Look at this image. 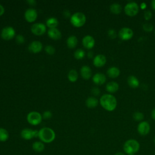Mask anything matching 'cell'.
<instances>
[{"instance_id": "25", "label": "cell", "mask_w": 155, "mask_h": 155, "mask_svg": "<svg viewBox=\"0 0 155 155\" xmlns=\"http://www.w3.org/2000/svg\"><path fill=\"white\" fill-rule=\"evenodd\" d=\"M58 24H59V22L58 19L54 17L49 18L46 21V25L50 28H56Z\"/></svg>"}, {"instance_id": "36", "label": "cell", "mask_w": 155, "mask_h": 155, "mask_svg": "<svg viewBox=\"0 0 155 155\" xmlns=\"http://www.w3.org/2000/svg\"><path fill=\"white\" fill-rule=\"evenodd\" d=\"M143 17L145 18V20H149L152 18V13L151 11L150 10H147L144 12V15H143Z\"/></svg>"}, {"instance_id": "22", "label": "cell", "mask_w": 155, "mask_h": 155, "mask_svg": "<svg viewBox=\"0 0 155 155\" xmlns=\"http://www.w3.org/2000/svg\"><path fill=\"white\" fill-rule=\"evenodd\" d=\"M98 102L99 101L95 97H88L85 101V104L88 108H93L97 107V105H98Z\"/></svg>"}, {"instance_id": "10", "label": "cell", "mask_w": 155, "mask_h": 155, "mask_svg": "<svg viewBox=\"0 0 155 155\" xmlns=\"http://www.w3.org/2000/svg\"><path fill=\"white\" fill-rule=\"evenodd\" d=\"M119 36L120 39L124 41H128L132 38L133 36V30L128 27H123L119 31Z\"/></svg>"}, {"instance_id": "14", "label": "cell", "mask_w": 155, "mask_h": 155, "mask_svg": "<svg viewBox=\"0 0 155 155\" xmlns=\"http://www.w3.org/2000/svg\"><path fill=\"white\" fill-rule=\"evenodd\" d=\"M42 49V44L40 41H35L31 42L28 45V50L33 53H38Z\"/></svg>"}, {"instance_id": "34", "label": "cell", "mask_w": 155, "mask_h": 155, "mask_svg": "<svg viewBox=\"0 0 155 155\" xmlns=\"http://www.w3.org/2000/svg\"><path fill=\"white\" fill-rule=\"evenodd\" d=\"M108 36L111 38V39H115L116 37L117 36V34L116 32L115 31V30L114 29H110L108 31Z\"/></svg>"}, {"instance_id": "21", "label": "cell", "mask_w": 155, "mask_h": 155, "mask_svg": "<svg viewBox=\"0 0 155 155\" xmlns=\"http://www.w3.org/2000/svg\"><path fill=\"white\" fill-rule=\"evenodd\" d=\"M127 82L131 88H136L139 86V81L134 76H130L127 79Z\"/></svg>"}, {"instance_id": "33", "label": "cell", "mask_w": 155, "mask_h": 155, "mask_svg": "<svg viewBox=\"0 0 155 155\" xmlns=\"http://www.w3.org/2000/svg\"><path fill=\"white\" fill-rule=\"evenodd\" d=\"M16 42L18 44H22L23 43H24L25 42V38L24 37L21 35H18L16 36Z\"/></svg>"}, {"instance_id": "42", "label": "cell", "mask_w": 155, "mask_h": 155, "mask_svg": "<svg viewBox=\"0 0 155 155\" xmlns=\"http://www.w3.org/2000/svg\"><path fill=\"white\" fill-rule=\"evenodd\" d=\"M151 7L153 10H155V0H153L151 2Z\"/></svg>"}, {"instance_id": "6", "label": "cell", "mask_w": 155, "mask_h": 155, "mask_svg": "<svg viewBox=\"0 0 155 155\" xmlns=\"http://www.w3.org/2000/svg\"><path fill=\"white\" fill-rule=\"evenodd\" d=\"M124 12L127 16H134L139 12V5L134 2H129L125 6Z\"/></svg>"}, {"instance_id": "32", "label": "cell", "mask_w": 155, "mask_h": 155, "mask_svg": "<svg viewBox=\"0 0 155 155\" xmlns=\"http://www.w3.org/2000/svg\"><path fill=\"white\" fill-rule=\"evenodd\" d=\"M143 29L146 31H151L153 29V25L151 23H145L143 25Z\"/></svg>"}, {"instance_id": "47", "label": "cell", "mask_w": 155, "mask_h": 155, "mask_svg": "<svg viewBox=\"0 0 155 155\" xmlns=\"http://www.w3.org/2000/svg\"><path fill=\"white\" fill-rule=\"evenodd\" d=\"M154 34H155V31H154Z\"/></svg>"}, {"instance_id": "7", "label": "cell", "mask_w": 155, "mask_h": 155, "mask_svg": "<svg viewBox=\"0 0 155 155\" xmlns=\"http://www.w3.org/2000/svg\"><path fill=\"white\" fill-rule=\"evenodd\" d=\"M31 31L35 35H42L46 31V25L43 23H35L31 26Z\"/></svg>"}, {"instance_id": "37", "label": "cell", "mask_w": 155, "mask_h": 155, "mask_svg": "<svg viewBox=\"0 0 155 155\" xmlns=\"http://www.w3.org/2000/svg\"><path fill=\"white\" fill-rule=\"evenodd\" d=\"M100 93H101L100 90H99L98 88H97V87H94V88H93L92 90H91V93H92L93 95H94V96H98V95H99Z\"/></svg>"}, {"instance_id": "5", "label": "cell", "mask_w": 155, "mask_h": 155, "mask_svg": "<svg viewBox=\"0 0 155 155\" xmlns=\"http://www.w3.org/2000/svg\"><path fill=\"white\" fill-rule=\"evenodd\" d=\"M42 119V116L37 111H31L27 116L28 122L32 125H37L39 124Z\"/></svg>"}, {"instance_id": "8", "label": "cell", "mask_w": 155, "mask_h": 155, "mask_svg": "<svg viewBox=\"0 0 155 155\" xmlns=\"http://www.w3.org/2000/svg\"><path fill=\"white\" fill-rule=\"evenodd\" d=\"M39 131L33 130L30 128H24L21 132V136L22 138L25 140H30L31 139L36 137H38Z\"/></svg>"}, {"instance_id": "19", "label": "cell", "mask_w": 155, "mask_h": 155, "mask_svg": "<svg viewBox=\"0 0 155 155\" xmlns=\"http://www.w3.org/2000/svg\"><path fill=\"white\" fill-rule=\"evenodd\" d=\"M119 89V84L114 81L109 82L106 85V90L110 93H114L116 92Z\"/></svg>"}, {"instance_id": "28", "label": "cell", "mask_w": 155, "mask_h": 155, "mask_svg": "<svg viewBox=\"0 0 155 155\" xmlns=\"http://www.w3.org/2000/svg\"><path fill=\"white\" fill-rule=\"evenodd\" d=\"M8 133L7 130L3 128H0V141L5 142L8 139Z\"/></svg>"}, {"instance_id": "17", "label": "cell", "mask_w": 155, "mask_h": 155, "mask_svg": "<svg viewBox=\"0 0 155 155\" xmlns=\"http://www.w3.org/2000/svg\"><path fill=\"white\" fill-rule=\"evenodd\" d=\"M80 71H81V76L84 79H86V80L89 79L91 76L92 71L90 67H88V65H83L81 67Z\"/></svg>"}, {"instance_id": "27", "label": "cell", "mask_w": 155, "mask_h": 155, "mask_svg": "<svg viewBox=\"0 0 155 155\" xmlns=\"http://www.w3.org/2000/svg\"><path fill=\"white\" fill-rule=\"evenodd\" d=\"M78 78V72L75 70H71L68 74V79L71 82H74Z\"/></svg>"}, {"instance_id": "45", "label": "cell", "mask_w": 155, "mask_h": 155, "mask_svg": "<svg viewBox=\"0 0 155 155\" xmlns=\"http://www.w3.org/2000/svg\"><path fill=\"white\" fill-rule=\"evenodd\" d=\"M114 155H125L124 153H121V152H117V153H116Z\"/></svg>"}, {"instance_id": "12", "label": "cell", "mask_w": 155, "mask_h": 155, "mask_svg": "<svg viewBox=\"0 0 155 155\" xmlns=\"http://www.w3.org/2000/svg\"><path fill=\"white\" fill-rule=\"evenodd\" d=\"M24 17L27 22H33L38 17V13L34 8H28L25 11Z\"/></svg>"}, {"instance_id": "2", "label": "cell", "mask_w": 155, "mask_h": 155, "mask_svg": "<svg viewBox=\"0 0 155 155\" xmlns=\"http://www.w3.org/2000/svg\"><path fill=\"white\" fill-rule=\"evenodd\" d=\"M55 137L54 131L50 128L44 127L39 131L38 137L42 142L50 143L54 140Z\"/></svg>"}, {"instance_id": "24", "label": "cell", "mask_w": 155, "mask_h": 155, "mask_svg": "<svg viewBox=\"0 0 155 155\" xmlns=\"http://www.w3.org/2000/svg\"><path fill=\"white\" fill-rule=\"evenodd\" d=\"M32 148L35 152L40 153L44 150L45 145L41 141H36L33 143Z\"/></svg>"}, {"instance_id": "4", "label": "cell", "mask_w": 155, "mask_h": 155, "mask_svg": "<svg viewBox=\"0 0 155 155\" xmlns=\"http://www.w3.org/2000/svg\"><path fill=\"white\" fill-rule=\"evenodd\" d=\"M86 22L85 15L81 12H76L70 17V22L75 27L83 26Z\"/></svg>"}, {"instance_id": "15", "label": "cell", "mask_w": 155, "mask_h": 155, "mask_svg": "<svg viewBox=\"0 0 155 155\" xmlns=\"http://www.w3.org/2000/svg\"><path fill=\"white\" fill-rule=\"evenodd\" d=\"M107 62L106 57L103 54H97L93 59V64L96 67H103Z\"/></svg>"}, {"instance_id": "16", "label": "cell", "mask_w": 155, "mask_h": 155, "mask_svg": "<svg viewBox=\"0 0 155 155\" xmlns=\"http://www.w3.org/2000/svg\"><path fill=\"white\" fill-rule=\"evenodd\" d=\"M93 81L96 85H102L106 81V76L101 73H97L93 76Z\"/></svg>"}, {"instance_id": "29", "label": "cell", "mask_w": 155, "mask_h": 155, "mask_svg": "<svg viewBox=\"0 0 155 155\" xmlns=\"http://www.w3.org/2000/svg\"><path fill=\"white\" fill-rule=\"evenodd\" d=\"M85 55V53L84 50L81 48L77 49L74 53V57L76 59H82L84 58Z\"/></svg>"}, {"instance_id": "35", "label": "cell", "mask_w": 155, "mask_h": 155, "mask_svg": "<svg viewBox=\"0 0 155 155\" xmlns=\"http://www.w3.org/2000/svg\"><path fill=\"white\" fill-rule=\"evenodd\" d=\"M52 116V113L50 111H45L42 114V118L45 119H50Z\"/></svg>"}, {"instance_id": "30", "label": "cell", "mask_w": 155, "mask_h": 155, "mask_svg": "<svg viewBox=\"0 0 155 155\" xmlns=\"http://www.w3.org/2000/svg\"><path fill=\"white\" fill-rule=\"evenodd\" d=\"M133 117L134 120H135L136 121H141L143 119L144 116L142 113L139 112V111H136V112L134 113V114L133 115Z\"/></svg>"}, {"instance_id": "11", "label": "cell", "mask_w": 155, "mask_h": 155, "mask_svg": "<svg viewBox=\"0 0 155 155\" xmlns=\"http://www.w3.org/2000/svg\"><path fill=\"white\" fill-rule=\"evenodd\" d=\"M150 131V125L147 121L140 122L137 126L138 133L142 136H145L149 133Z\"/></svg>"}, {"instance_id": "18", "label": "cell", "mask_w": 155, "mask_h": 155, "mask_svg": "<svg viewBox=\"0 0 155 155\" xmlns=\"http://www.w3.org/2000/svg\"><path fill=\"white\" fill-rule=\"evenodd\" d=\"M48 36L50 38L53 40H59L61 38V31L56 28H50L47 32Z\"/></svg>"}, {"instance_id": "41", "label": "cell", "mask_w": 155, "mask_h": 155, "mask_svg": "<svg viewBox=\"0 0 155 155\" xmlns=\"http://www.w3.org/2000/svg\"><path fill=\"white\" fill-rule=\"evenodd\" d=\"M151 117L155 120V108H154L151 111Z\"/></svg>"}, {"instance_id": "31", "label": "cell", "mask_w": 155, "mask_h": 155, "mask_svg": "<svg viewBox=\"0 0 155 155\" xmlns=\"http://www.w3.org/2000/svg\"><path fill=\"white\" fill-rule=\"evenodd\" d=\"M45 51L46 53L50 55H52L55 52V49L54 48L51 46V45H47L45 47Z\"/></svg>"}, {"instance_id": "40", "label": "cell", "mask_w": 155, "mask_h": 155, "mask_svg": "<svg viewBox=\"0 0 155 155\" xmlns=\"http://www.w3.org/2000/svg\"><path fill=\"white\" fill-rule=\"evenodd\" d=\"M64 16L65 17H69L70 16V12L68 10H65L64 12Z\"/></svg>"}, {"instance_id": "23", "label": "cell", "mask_w": 155, "mask_h": 155, "mask_svg": "<svg viewBox=\"0 0 155 155\" xmlns=\"http://www.w3.org/2000/svg\"><path fill=\"white\" fill-rule=\"evenodd\" d=\"M78 44V39L75 36H70L67 39V45L70 48H74Z\"/></svg>"}, {"instance_id": "20", "label": "cell", "mask_w": 155, "mask_h": 155, "mask_svg": "<svg viewBox=\"0 0 155 155\" xmlns=\"http://www.w3.org/2000/svg\"><path fill=\"white\" fill-rule=\"evenodd\" d=\"M107 75L111 78H116L118 77L120 74V70L116 67H110L107 71Z\"/></svg>"}, {"instance_id": "39", "label": "cell", "mask_w": 155, "mask_h": 155, "mask_svg": "<svg viewBox=\"0 0 155 155\" xmlns=\"http://www.w3.org/2000/svg\"><path fill=\"white\" fill-rule=\"evenodd\" d=\"M146 7H147V4H146L145 2H142V3H141V4H140V8H141V9L144 10V9L146 8Z\"/></svg>"}, {"instance_id": "9", "label": "cell", "mask_w": 155, "mask_h": 155, "mask_svg": "<svg viewBox=\"0 0 155 155\" xmlns=\"http://www.w3.org/2000/svg\"><path fill=\"white\" fill-rule=\"evenodd\" d=\"M1 38L6 41L13 39L15 36V30L12 27H5L1 31Z\"/></svg>"}, {"instance_id": "26", "label": "cell", "mask_w": 155, "mask_h": 155, "mask_svg": "<svg viewBox=\"0 0 155 155\" xmlns=\"http://www.w3.org/2000/svg\"><path fill=\"white\" fill-rule=\"evenodd\" d=\"M110 10L113 14L119 15L122 12V6L118 3H113L110 5Z\"/></svg>"}, {"instance_id": "43", "label": "cell", "mask_w": 155, "mask_h": 155, "mask_svg": "<svg viewBox=\"0 0 155 155\" xmlns=\"http://www.w3.org/2000/svg\"><path fill=\"white\" fill-rule=\"evenodd\" d=\"M29 4H30V5H34L35 4V3H36V1H34V0H30V1H27Z\"/></svg>"}, {"instance_id": "38", "label": "cell", "mask_w": 155, "mask_h": 155, "mask_svg": "<svg viewBox=\"0 0 155 155\" xmlns=\"http://www.w3.org/2000/svg\"><path fill=\"white\" fill-rule=\"evenodd\" d=\"M4 7L0 4V16H2L4 13Z\"/></svg>"}, {"instance_id": "1", "label": "cell", "mask_w": 155, "mask_h": 155, "mask_svg": "<svg viewBox=\"0 0 155 155\" xmlns=\"http://www.w3.org/2000/svg\"><path fill=\"white\" fill-rule=\"evenodd\" d=\"M99 102L101 105L108 111L114 110L117 106V100L116 97L111 94H103L100 98Z\"/></svg>"}, {"instance_id": "13", "label": "cell", "mask_w": 155, "mask_h": 155, "mask_svg": "<svg viewBox=\"0 0 155 155\" xmlns=\"http://www.w3.org/2000/svg\"><path fill=\"white\" fill-rule=\"evenodd\" d=\"M82 45L87 49L92 48L95 44V41L93 36L90 35H87L82 39Z\"/></svg>"}, {"instance_id": "3", "label": "cell", "mask_w": 155, "mask_h": 155, "mask_svg": "<svg viewBox=\"0 0 155 155\" xmlns=\"http://www.w3.org/2000/svg\"><path fill=\"white\" fill-rule=\"evenodd\" d=\"M140 148L139 143L135 139L127 140L124 145V150L128 155H134Z\"/></svg>"}, {"instance_id": "46", "label": "cell", "mask_w": 155, "mask_h": 155, "mask_svg": "<svg viewBox=\"0 0 155 155\" xmlns=\"http://www.w3.org/2000/svg\"><path fill=\"white\" fill-rule=\"evenodd\" d=\"M154 143H155V137H154Z\"/></svg>"}, {"instance_id": "44", "label": "cell", "mask_w": 155, "mask_h": 155, "mask_svg": "<svg viewBox=\"0 0 155 155\" xmlns=\"http://www.w3.org/2000/svg\"><path fill=\"white\" fill-rule=\"evenodd\" d=\"M88 57L89 58H91L92 57H93V52L92 51H89L88 53Z\"/></svg>"}]
</instances>
